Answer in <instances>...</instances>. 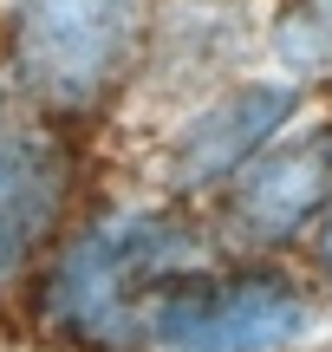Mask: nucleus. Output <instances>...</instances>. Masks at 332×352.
Wrapping results in <instances>:
<instances>
[{
	"label": "nucleus",
	"instance_id": "obj_1",
	"mask_svg": "<svg viewBox=\"0 0 332 352\" xmlns=\"http://www.w3.org/2000/svg\"><path fill=\"white\" fill-rule=\"evenodd\" d=\"M209 267V248L163 209H104L59 241L39 280V327L85 352L150 340V307L169 280Z\"/></svg>",
	"mask_w": 332,
	"mask_h": 352
},
{
	"label": "nucleus",
	"instance_id": "obj_2",
	"mask_svg": "<svg viewBox=\"0 0 332 352\" xmlns=\"http://www.w3.org/2000/svg\"><path fill=\"white\" fill-rule=\"evenodd\" d=\"M137 46V0H13V72L52 111H98Z\"/></svg>",
	"mask_w": 332,
	"mask_h": 352
},
{
	"label": "nucleus",
	"instance_id": "obj_3",
	"mask_svg": "<svg viewBox=\"0 0 332 352\" xmlns=\"http://www.w3.org/2000/svg\"><path fill=\"white\" fill-rule=\"evenodd\" d=\"M307 320V294L274 267H195L156 294L150 340L163 352H274Z\"/></svg>",
	"mask_w": 332,
	"mask_h": 352
},
{
	"label": "nucleus",
	"instance_id": "obj_4",
	"mask_svg": "<svg viewBox=\"0 0 332 352\" xmlns=\"http://www.w3.org/2000/svg\"><path fill=\"white\" fill-rule=\"evenodd\" d=\"M300 111V85H274V78H248V85L222 91L215 104L189 118L169 144V189L202 196V189H228L235 176L254 164Z\"/></svg>",
	"mask_w": 332,
	"mask_h": 352
},
{
	"label": "nucleus",
	"instance_id": "obj_5",
	"mask_svg": "<svg viewBox=\"0 0 332 352\" xmlns=\"http://www.w3.org/2000/svg\"><path fill=\"white\" fill-rule=\"evenodd\" d=\"M332 202V131L274 138L241 176L228 183V228L248 248H287L307 235Z\"/></svg>",
	"mask_w": 332,
	"mask_h": 352
},
{
	"label": "nucleus",
	"instance_id": "obj_6",
	"mask_svg": "<svg viewBox=\"0 0 332 352\" xmlns=\"http://www.w3.org/2000/svg\"><path fill=\"white\" fill-rule=\"evenodd\" d=\"M72 209V151L46 124H0V287L59 241Z\"/></svg>",
	"mask_w": 332,
	"mask_h": 352
},
{
	"label": "nucleus",
	"instance_id": "obj_7",
	"mask_svg": "<svg viewBox=\"0 0 332 352\" xmlns=\"http://www.w3.org/2000/svg\"><path fill=\"white\" fill-rule=\"evenodd\" d=\"M274 52L294 78L332 85V0H287L274 20Z\"/></svg>",
	"mask_w": 332,
	"mask_h": 352
},
{
	"label": "nucleus",
	"instance_id": "obj_8",
	"mask_svg": "<svg viewBox=\"0 0 332 352\" xmlns=\"http://www.w3.org/2000/svg\"><path fill=\"white\" fill-rule=\"evenodd\" d=\"M313 228H320V267L332 274V202H326V215H320V222H313Z\"/></svg>",
	"mask_w": 332,
	"mask_h": 352
}]
</instances>
